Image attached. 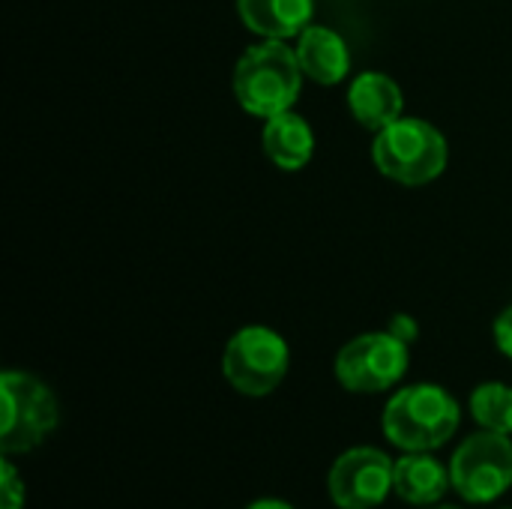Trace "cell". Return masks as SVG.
Here are the masks:
<instances>
[{"label": "cell", "mask_w": 512, "mask_h": 509, "mask_svg": "<svg viewBox=\"0 0 512 509\" xmlns=\"http://www.w3.org/2000/svg\"><path fill=\"white\" fill-rule=\"evenodd\" d=\"M297 60L306 78H312L315 84L333 87L339 84L348 72H351V51L348 42L330 30V27H318L309 24L300 36H297Z\"/></svg>", "instance_id": "obj_10"}, {"label": "cell", "mask_w": 512, "mask_h": 509, "mask_svg": "<svg viewBox=\"0 0 512 509\" xmlns=\"http://www.w3.org/2000/svg\"><path fill=\"white\" fill-rule=\"evenodd\" d=\"M249 509H294V507H288L285 501H270V498H267V501H255Z\"/></svg>", "instance_id": "obj_18"}, {"label": "cell", "mask_w": 512, "mask_h": 509, "mask_svg": "<svg viewBox=\"0 0 512 509\" xmlns=\"http://www.w3.org/2000/svg\"><path fill=\"white\" fill-rule=\"evenodd\" d=\"M453 489L471 504H492L512 486L510 435L477 432L471 435L450 462Z\"/></svg>", "instance_id": "obj_6"}, {"label": "cell", "mask_w": 512, "mask_h": 509, "mask_svg": "<svg viewBox=\"0 0 512 509\" xmlns=\"http://www.w3.org/2000/svg\"><path fill=\"white\" fill-rule=\"evenodd\" d=\"M408 363V342L390 330L363 333L336 354V378L351 393H384L405 378Z\"/></svg>", "instance_id": "obj_7"}, {"label": "cell", "mask_w": 512, "mask_h": 509, "mask_svg": "<svg viewBox=\"0 0 512 509\" xmlns=\"http://www.w3.org/2000/svg\"><path fill=\"white\" fill-rule=\"evenodd\" d=\"M348 108H351V117L363 129L381 132V129H387L390 123H396L402 117V108H405L402 87L384 72H375V69L360 72L351 81Z\"/></svg>", "instance_id": "obj_9"}, {"label": "cell", "mask_w": 512, "mask_h": 509, "mask_svg": "<svg viewBox=\"0 0 512 509\" xmlns=\"http://www.w3.org/2000/svg\"><path fill=\"white\" fill-rule=\"evenodd\" d=\"M303 69L297 51L282 39H264L243 51L234 66V99L255 117H276L291 111L303 87Z\"/></svg>", "instance_id": "obj_1"}, {"label": "cell", "mask_w": 512, "mask_h": 509, "mask_svg": "<svg viewBox=\"0 0 512 509\" xmlns=\"http://www.w3.org/2000/svg\"><path fill=\"white\" fill-rule=\"evenodd\" d=\"M0 509H24V480L18 477L9 456L0 462Z\"/></svg>", "instance_id": "obj_15"}, {"label": "cell", "mask_w": 512, "mask_h": 509, "mask_svg": "<svg viewBox=\"0 0 512 509\" xmlns=\"http://www.w3.org/2000/svg\"><path fill=\"white\" fill-rule=\"evenodd\" d=\"M396 462L378 447H351L345 450L330 474L327 492L339 509H375L393 492Z\"/></svg>", "instance_id": "obj_8"}, {"label": "cell", "mask_w": 512, "mask_h": 509, "mask_svg": "<svg viewBox=\"0 0 512 509\" xmlns=\"http://www.w3.org/2000/svg\"><path fill=\"white\" fill-rule=\"evenodd\" d=\"M291 351L288 342L270 327L237 330L222 354V372L228 384L252 399L270 396L288 375Z\"/></svg>", "instance_id": "obj_5"}, {"label": "cell", "mask_w": 512, "mask_h": 509, "mask_svg": "<svg viewBox=\"0 0 512 509\" xmlns=\"http://www.w3.org/2000/svg\"><path fill=\"white\" fill-rule=\"evenodd\" d=\"M459 402L438 384H414L399 390L384 408V435L405 453H432L459 429Z\"/></svg>", "instance_id": "obj_2"}, {"label": "cell", "mask_w": 512, "mask_h": 509, "mask_svg": "<svg viewBox=\"0 0 512 509\" xmlns=\"http://www.w3.org/2000/svg\"><path fill=\"white\" fill-rule=\"evenodd\" d=\"M3 396V423H0V450L3 456H21L36 450L60 420L57 399L48 384L27 372H3L0 375Z\"/></svg>", "instance_id": "obj_4"}, {"label": "cell", "mask_w": 512, "mask_h": 509, "mask_svg": "<svg viewBox=\"0 0 512 509\" xmlns=\"http://www.w3.org/2000/svg\"><path fill=\"white\" fill-rule=\"evenodd\" d=\"M495 345L501 354H507L512 360V306L504 309L495 321Z\"/></svg>", "instance_id": "obj_16"}, {"label": "cell", "mask_w": 512, "mask_h": 509, "mask_svg": "<svg viewBox=\"0 0 512 509\" xmlns=\"http://www.w3.org/2000/svg\"><path fill=\"white\" fill-rule=\"evenodd\" d=\"M450 486V471L429 453H405L393 468V492L414 507L438 504Z\"/></svg>", "instance_id": "obj_12"}, {"label": "cell", "mask_w": 512, "mask_h": 509, "mask_svg": "<svg viewBox=\"0 0 512 509\" xmlns=\"http://www.w3.org/2000/svg\"><path fill=\"white\" fill-rule=\"evenodd\" d=\"M393 336H399L402 342H414L417 339V324H414V318H408V315H396L393 321H390V327H387Z\"/></svg>", "instance_id": "obj_17"}, {"label": "cell", "mask_w": 512, "mask_h": 509, "mask_svg": "<svg viewBox=\"0 0 512 509\" xmlns=\"http://www.w3.org/2000/svg\"><path fill=\"white\" fill-rule=\"evenodd\" d=\"M243 24L261 39H294L312 24V0H237Z\"/></svg>", "instance_id": "obj_11"}, {"label": "cell", "mask_w": 512, "mask_h": 509, "mask_svg": "<svg viewBox=\"0 0 512 509\" xmlns=\"http://www.w3.org/2000/svg\"><path fill=\"white\" fill-rule=\"evenodd\" d=\"M435 509H459V507H435Z\"/></svg>", "instance_id": "obj_19"}, {"label": "cell", "mask_w": 512, "mask_h": 509, "mask_svg": "<svg viewBox=\"0 0 512 509\" xmlns=\"http://www.w3.org/2000/svg\"><path fill=\"white\" fill-rule=\"evenodd\" d=\"M261 144H264V153L270 156V162L276 168L300 171L315 153V132L300 114L282 111L276 117H267L264 132H261Z\"/></svg>", "instance_id": "obj_13"}, {"label": "cell", "mask_w": 512, "mask_h": 509, "mask_svg": "<svg viewBox=\"0 0 512 509\" xmlns=\"http://www.w3.org/2000/svg\"><path fill=\"white\" fill-rule=\"evenodd\" d=\"M471 417L489 432L512 435V387L498 381L480 384L471 393Z\"/></svg>", "instance_id": "obj_14"}, {"label": "cell", "mask_w": 512, "mask_h": 509, "mask_svg": "<svg viewBox=\"0 0 512 509\" xmlns=\"http://www.w3.org/2000/svg\"><path fill=\"white\" fill-rule=\"evenodd\" d=\"M372 159L384 177L402 186H426L447 168V138L429 120L402 114L396 123L375 132Z\"/></svg>", "instance_id": "obj_3"}]
</instances>
